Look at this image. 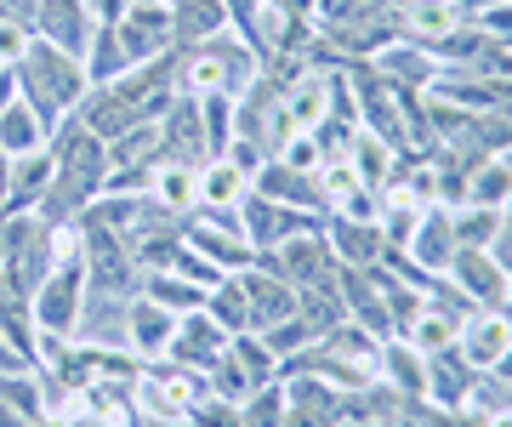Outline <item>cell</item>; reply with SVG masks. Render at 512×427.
<instances>
[{"label":"cell","instance_id":"1","mask_svg":"<svg viewBox=\"0 0 512 427\" xmlns=\"http://www.w3.org/2000/svg\"><path fill=\"white\" fill-rule=\"evenodd\" d=\"M12 75H18V97L46 120V126H57L63 114H74L80 109V97L92 92L86 63L69 57L63 46H52V40H29V52L12 63Z\"/></svg>","mask_w":512,"mask_h":427},{"label":"cell","instance_id":"2","mask_svg":"<svg viewBox=\"0 0 512 427\" xmlns=\"http://www.w3.org/2000/svg\"><path fill=\"white\" fill-rule=\"evenodd\" d=\"M80 308H86V257H69L40 279V291L29 297V319H35V331L74 336Z\"/></svg>","mask_w":512,"mask_h":427},{"label":"cell","instance_id":"3","mask_svg":"<svg viewBox=\"0 0 512 427\" xmlns=\"http://www.w3.org/2000/svg\"><path fill=\"white\" fill-rule=\"evenodd\" d=\"M274 274L291 279L296 291H308V285H336V268H330V240L325 228H302V234H291V240H279L274 251Z\"/></svg>","mask_w":512,"mask_h":427},{"label":"cell","instance_id":"4","mask_svg":"<svg viewBox=\"0 0 512 427\" xmlns=\"http://www.w3.org/2000/svg\"><path fill=\"white\" fill-rule=\"evenodd\" d=\"M222 348H228V331H222L205 308H194V314H177V336H171V353H165V359L211 376V365L222 359Z\"/></svg>","mask_w":512,"mask_h":427},{"label":"cell","instance_id":"5","mask_svg":"<svg viewBox=\"0 0 512 427\" xmlns=\"http://www.w3.org/2000/svg\"><path fill=\"white\" fill-rule=\"evenodd\" d=\"M234 279H239V291H245V302H251L256 331H268V325H279V319L296 314V285L279 279L274 268H239Z\"/></svg>","mask_w":512,"mask_h":427},{"label":"cell","instance_id":"6","mask_svg":"<svg viewBox=\"0 0 512 427\" xmlns=\"http://www.w3.org/2000/svg\"><path fill=\"white\" fill-rule=\"evenodd\" d=\"M171 336H177V314L137 291L131 308H126V348L148 365V359H165V353H171Z\"/></svg>","mask_w":512,"mask_h":427},{"label":"cell","instance_id":"7","mask_svg":"<svg viewBox=\"0 0 512 427\" xmlns=\"http://www.w3.org/2000/svg\"><path fill=\"white\" fill-rule=\"evenodd\" d=\"M35 29H40V40L63 46L69 57H86V46L97 35V18L86 12V0H40Z\"/></svg>","mask_w":512,"mask_h":427},{"label":"cell","instance_id":"8","mask_svg":"<svg viewBox=\"0 0 512 427\" xmlns=\"http://www.w3.org/2000/svg\"><path fill=\"white\" fill-rule=\"evenodd\" d=\"M336 297H342L348 319H359L370 336L393 331V314H387V297H382V285H376V274H365V268H336Z\"/></svg>","mask_w":512,"mask_h":427},{"label":"cell","instance_id":"9","mask_svg":"<svg viewBox=\"0 0 512 427\" xmlns=\"http://www.w3.org/2000/svg\"><path fill=\"white\" fill-rule=\"evenodd\" d=\"M188 251H200L211 268H222V274H239V268H251V245H245V234H239L234 223H217V211L205 217V223L183 228Z\"/></svg>","mask_w":512,"mask_h":427},{"label":"cell","instance_id":"10","mask_svg":"<svg viewBox=\"0 0 512 427\" xmlns=\"http://www.w3.org/2000/svg\"><path fill=\"white\" fill-rule=\"evenodd\" d=\"M251 188L262 194V200L291 205V211H319V205H325L319 177H302V171H291L285 160H262V171L251 177Z\"/></svg>","mask_w":512,"mask_h":427},{"label":"cell","instance_id":"11","mask_svg":"<svg viewBox=\"0 0 512 427\" xmlns=\"http://www.w3.org/2000/svg\"><path fill=\"white\" fill-rule=\"evenodd\" d=\"M148 200L171 211V217H183L200 205V166H183V160H160L154 177H148Z\"/></svg>","mask_w":512,"mask_h":427},{"label":"cell","instance_id":"12","mask_svg":"<svg viewBox=\"0 0 512 427\" xmlns=\"http://www.w3.org/2000/svg\"><path fill=\"white\" fill-rule=\"evenodd\" d=\"M245 194H251V177H245L228 154H211L200 166V205L205 211H239Z\"/></svg>","mask_w":512,"mask_h":427},{"label":"cell","instance_id":"13","mask_svg":"<svg viewBox=\"0 0 512 427\" xmlns=\"http://www.w3.org/2000/svg\"><path fill=\"white\" fill-rule=\"evenodd\" d=\"M46 137H52V126L40 120L23 97H12L6 109H0V154H35V149H46Z\"/></svg>","mask_w":512,"mask_h":427},{"label":"cell","instance_id":"14","mask_svg":"<svg viewBox=\"0 0 512 427\" xmlns=\"http://www.w3.org/2000/svg\"><path fill=\"white\" fill-rule=\"evenodd\" d=\"M325 240H330V251L348 262V268H365V262H376L387 251L382 228H376V223H348V217H336V223L325 228Z\"/></svg>","mask_w":512,"mask_h":427},{"label":"cell","instance_id":"15","mask_svg":"<svg viewBox=\"0 0 512 427\" xmlns=\"http://www.w3.org/2000/svg\"><path fill=\"white\" fill-rule=\"evenodd\" d=\"M325 114H330V75L325 69L319 75H302L296 86H285V120H291V131H313Z\"/></svg>","mask_w":512,"mask_h":427},{"label":"cell","instance_id":"16","mask_svg":"<svg viewBox=\"0 0 512 427\" xmlns=\"http://www.w3.org/2000/svg\"><path fill=\"white\" fill-rule=\"evenodd\" d=\"M52 171H57V160H52V149H35V154H18L12 160V211H35L40 205V194L52 188Z\"/></svg>","mask_w":512,"mask_h":427},{"label":"cell","instance_id":"17","mask_svg":"<svg viewBox=\"0 0 512 427\" xmlns=\"http://www.w3.org/2000/svg\"><path fill=\"white\" fill-rule=\"evenodd\" d=\"M148 302H160V308H171V314H194V308H205V285H194V279H183L177 268H165V274H143V285H137Z\"/></svg>","mask_w":512,"mask_h":427},{"label":"cell","instance_id":"18","mask_svg":"<svg viewBox=\"0 0 512 427\" xmlns=\"http://www.w3.org/2000/svg\"><path fill=\"white\" fill-rule=\"evenodd\" d=\"M348 166H353V177L359 183H370V188H382V177L393 171V143H382L376 131H353V143H348Z\"/></svg>","mask_w":512,"mask_h":427},{"label":"cell","instance_id":"19","mask_svg":"<svg viewBox=\"0 0 512 427\" xmlns=\"http://www.w3.org/2000/svg\"><path fill=\"white\" fill-rule=\"evenodd\" d=\"M456 285L467 291V297H484V302H501L507 297V279H501V268H495L490 257H478V251H456Z\"/></svg>","mask_w":512,"mask_h":427},{"label":"cell","instance_id":"20","mask_svg":"<svg viewBox=\"0 0 512 427\" xmlns=\"http://www.w3.org/2000/svg\"><path fill=\"white\" fill-rule=\"evenodd\" d=\"M376 371L404 393H427V365H421V353L410 348V342H387L382 359H376Z\"/></svg>","mask_w":512,"mask_h":427},{"label":"cell","instance_id":"21","mask_svg":"<svg viewBox=\"0 0 512 427\" xmlns=\"http://www.w3.org/2000/svg\"><path fill=\"white\" fill-rule=\"evenodd\" d=\"M410 245H416V257L427 262V268H444V262L456 257V234H450L444 217H421L416 234H410Z\"/></svg>","mask_w":512,"mask_h":427},{"label":"cell","instance_id":"22","mask_svg":"<svg viewBox=\"0 0 512 427\" xmlns=\"http://www.w3.org/2000/svg\"><path fill=\"white\" fill-rule=\"evenodd\" d=\"M239 427H285V382L279 376L239 405Z\"/></svg>","mask_w":512,"mask_h":427},{"label":"cell","instance_id":"23","mask_svg":"<svg viewBox=\"0 0 512 427\" xmlns=\"http://www.w3.org/2000/svg\"><path fill=\"white\" fill-rule=\"evenodd\" d=\"M507 342H512L507 319H478V325H467V359H473V365H495Z\"/></svg>","mask_w":512,"mask_h":427},{"label":"cell","instance_id":"24","mask_svg":"<svg viewBox=\"0 0 512 427\" xmlns=\"http://www.w3.org/2000/svg\"><path fill=\"white\" fill-rule=\"evenodd\" d=\"M410 23H416L421 35H444V29L456 23V6H450V0H416V6H410Z\"/></svg>","mask_w":512,"mask_h":427},{"label":"cell","instance_id":"25","mask_svg":"<svg viewBox=\"0 0 512 427\" xmlns=\"http://www.w3.org/2000/svg\"><path fill=\"white\" fill-rule=\"evenodd\" d=\"M495 228H501V217H495V205H478V211H467L456 228V240H473V245H490Z\"/></svg>","mask_w":512,"mask_h":427},{"label":"cell","instance_id":"26","mask_svg":"<svg viewBox=\"0 0 512 427\" xmlns=\"http://www.w3.org/2000/svg\"><path fill=\"white\" fill-rule=\"evenodd\" d=\"M507 188H512V171L507 166H490L473 188H467V200H473V205H495V200H507Z\"/></svg>","mask_w":512,"mask_h":427},{"label":"cell","instance_id":"27","mask_svg":"<svg viewBox=\"0 0 512 427\" xmlns=\"http://www.w3.org/2000/svg\"><path fill=\"white\" fill-rule=\"evenodd\" d=\"M29 40H35V29L29 23H12V18H0V63L12 69L23 52H29Z\"/></svg>","mask_w":512,"mask_h":427},{"label":"cell","instance_id":"28","mask_svg":"<svg viewBox=\"0 0 512 427\" xmlns=\"http://www.w3.org/2000/svg\"><path fill=\"white\" fill-rule=\"evenodd\" d=\"M382 75H399V80H427L433 75V63L416 52H382Z\"/></svg>","mask_w":512,"mask_h":427},{"label":"cell","instance_id":"29","mask_svg":"<svg viewBox=\"0 0 512 427\" xmlns=\"http://www.w3.org/2000/svg\"><path fill=\"white\" fill-rule=\"evenodd\" d=\"M0 371H23V359H18V348L6 342V331H0ZM29 371H35V365H29Z\"/></svg>","mask_w":512,"mask_h":427},{"label":"cell","instance_id":"30","mask_svg":"<svg viewBox=\"0 0 512 427\" xmlns=\"http://www.w3.org/2000/svg\"><path fill=\"white\" fill-rule=\"evenodd\" d=\"M12 200V154H0V205Z\"/></svg>","mask_w":512,"mask_h":427},{"label":"cell","instance_id":"31","mask_svg":"<svg viewBox=\"0 0 512 427\" xmlns=\"http://www.w3.org/2000/svg\"><path fill=\"white\" fill-rule=\"evenodd\" d=\"M490 29H495V35H512V6H495V12H490Z\"/></svg>","mask_w":512,"mask_h":427},{"label":"cell","instance_id":"32","mask_svg":"<svg viewBox=\"0 0 512 427\" xmlns=\"http://www.w3.org/2000/svg\"><path fill=\"white\" fill-rule=\"evenodd\" d=\"M495 371H501V376H507V382H512V342H507V348H501V365H495Z\"/></svg>","mask_w":512,"mask_h":427},{"label":"cell","instance_id":"33","mask_svg":"<svg viewBox=\"0 0 512 427\" xmlns=\"http://www.w3.org/2000/svg\"><path fill=\"white\" fill-rule=\"evenodd\" d=\"M495 427H512V416H495Z\"/></svg>","mask_w":512,"mask_h":427},{"label":"cell","instance_id":"34","mask_svg":"<svg viewBox=\"0 0 512 427\" xmlns=\"http://www.w3.org/2000/svg\"><path fill=\"white\" fill-rule=\"evenodd\" d=\"M0 69H6V63H0Z\"/></svg>","mask_w":512,"mask_h":427}]
</instances>
